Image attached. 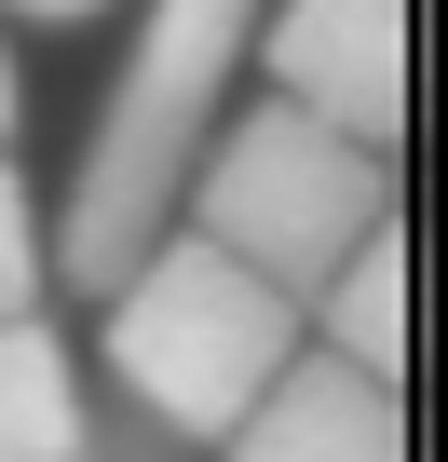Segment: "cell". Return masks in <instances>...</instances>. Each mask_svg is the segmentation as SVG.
I'll list each match as a JSON object with an SVG mask.
<instances>
[{
  "label": "cell",
  "instance_id": "obj_1",
  "mask_svg": "<svg viewBox=\"0 0 448 462\" xmlns=\"http://www.w3.org/2000/svg\"><path fill=\"white\" fill-rule=\"evenodd\" d=\"M245 42H259V0H136V42H123V69L96 96V136L69 163V204L41 217L55 286L109 300L150 231H177V190H190L204 136L232 123V96H245Z\"/></svg>",
  "mask_w": 448,
  "mask_h": 462
},
{
  "label": "cell",
  "instance_id": "obj_2",
  "mask_svg": "<svg viewBox=\"0 0 448 462\" xmlns=\"http://www.w3.org/2000/svg\"><path fill=\"white\" fill-rule=\"evenodd\" d=\"M96 354H109V381H123L163 435L217 448V435L272 394V367L299 354V300H286L272 273H245L232 245H204V231H150L136 273L109 286Z\"/></svg>",
  "mask_w": 448,
  "mask_h": 462
},
{
  "label": "cell",
  "instance_id": "obj_3",
  "mask_svg": "<svg viewBox=\"0 0 448 462\" xmlns=\"http://www.w3.org/2000/svg\"><path fill=\"white\" fill-rule=\"evenodd\" d=\"M394 204V150L286 109V96H232V123L204 136L190 190H177V231H204V245H232L245 273H272L286 300H313Z\"/></svg>",
  "mask_w": 448,
  "mask_h": 462
},
{
  "label": "cell",
  "instance_id": "obj_4",
  "mask_svg": "<svg viewBox=\"0 0 448 462\" xmlns=\"http://www.w3.org/2000/svg\"><path fill=\"white\" fill-rule=\"evenodd\" d=\"M245 69H259V96L394 150L407 136V0H259Z\"/></svg>",
  "mask_w": 448,
  "mask_h": 462
},
{
  "label": "cell",
  "instance_id": "obj_5",
  "mask_svg": "<svg viewBox=\"0 0 448 462\" xmlns=\"http://www.w3.org/2000/svg\"><path fill=\"white\" fill-rule=\"evenodd\" d=\"M217 462H407V381H367L326 340H299L272 394L217 435Z\"/></svg>",
  "mask_w": 448,
  "mask_h": 462
},
{
  "label": "cell",
  "instance_id": "obj_6",
  "mask_svg": "<svg viewBox=\"0 0 448 462\" xmlns=\"http://www.w3.org/2000/svg\"><path fill=\"white\" fill-rule=\"evenodd\" d=\"M0 462H96V381L55 313H0Z\"/></svg>",
  "mask_w": 448,
  "mask_h": 462
},
{
  "label": "cell",
  "instance_id": "obj_7",
  "mask_svg": "<svg viewBox=\"0 0 448 462\" xmlns=\"http://www.w3.org/2000/svg\"><path fill=\"white\" fill-rule=\"evenodd\" d=\"M299 340H326V354L367 367V381H407V217H380L367 245L299 300Z\"/></svg>",
  "mask_w": 448,
  "mask_h": 462
},
{
  "label": "cell",
  "instance_id": "obj_8",
  "mask_svg": "<svg viewBox=\"0 0 448 462\" xmlns=\"http://www.w3.org/2000/svg\"><path fill=\"white\" fill-rule=\"evenodd\" d=\"M41 286H55L41 190H28V163H14V150H0V313H41Z\"/></svg>",
  "mask_w": 448,
  "mask_h": 462
},
{
  "label": "cell",
  "instance_id": "obj_9",
  "mask_svg": "<svg viewBox=\"0 0 448 462\" xmlns=\"http://www.w3.org/2000/svg\"><path fill=\"white\" fill-rule=\"evenodd\" d=\"M109 0H0V28H96Z\"/></svg>",
  "mask_w": 448,
  "mask_h": 462
},
{
  "label": "cell",
  "instance_id": "obj_10",
  "mask_svg": "<svg viewBox=\"0 0 448 462\" xmlns=\"http://www.w3.org/2000/svg\"><path fill=\"white\" fill-rule=\"evenodd\" d=\"M28 136V69H14V28H0V150Z\"/></svg>",
  "mask_w": 448,
  "mask_h": 462
}]
</instances>
